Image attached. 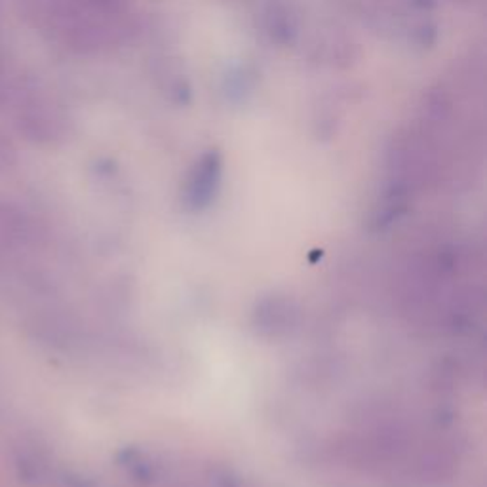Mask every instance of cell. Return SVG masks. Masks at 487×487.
I'll use <instances>...</instances> for the list:
<instances>
[{
    "mask_svg": "<svg viewBox=\"0 0 487 487\" xmlns=\"http://www.w3.org/2000/svg\"><path fill=\"white\" fill-rule=\"evenodd\" d=\"M390 187L408 194L444 181V159L419 126L396 131L387 149Z\"/></svg>",
    "mask_w": 487,
    "mask_h": 487,
    "instance_id": "6da1fadb",
    "label": "cell"
},
{
    "mask_svg": "<svg viewBox=\"0 0 487 487\" xmlns=\"http://www.w3.org/2000/svg\"><path fill=\"white\" fill-rule=\"evenodd\" d=\"M21 136L38 145H54L67 134V117L44 88L24 75L6 109Z\"/></svg>",
    "mask_w": 487,
    "mask_h": 487,
    "instance_id": "7a4b0ae2",
    "label": "cell"
},
{
    "mask_svg": "<svg viewBox=\"0 0 487 487\" xmlns=\"http://www.w3.org/2000/svg\"><path fill=\"white\" fill-rule=\"evenodd\" d=\"M223 181V157L217 149L206 150L189 170L181 189V206L189 213L208 210L219 194Z\"/></svg>",
    "mask_w": 487,
    "mask_h": 487,
    "instance_id": "3957f363",
    "label": "cell"
},
{
    "mask_svg": "<svg viewBox=\"0 0 487 487\" xmlns=\"http://www.w3.org/2000/svg\"><path fill=\"white\" fill-rule=\"evenodd\" d=\"M301 324L299 303L285 294H269L257 299L252 311L255 334L264 339L290 337Z\"/></svg>",
    "mask_w": 487,
    "mask_h": 487,
    "instance_id": "277c9868",
    "label": "cell"
},
{
    "mask_svg": "<svg viewBox=\"0 0 487 487\" xmlns=\"http://www.w3.org/2000/svg\"><path fill=\"white\" fill-rule=\"evenodd\" d=\"M36 238L33 219L14 204L0 201V257L24 250Z\"/></svg>",
    "mask_w": 487,
    "mask_h": 487,
    "instance_id": "5b68a950",
    "label": "cell"
},
{
    "mask_svg": "<svg viewBox=\"0 0 487 487\" xmlns=\"http://www.w3.org/2000/svg\"><path fill=\"white\" fill-rule=\"evenodd\" d=\"M263 29L276 47H292L299 35V17L290 0H269L264 5Z\"/></svg>",
    "mask_w": 487,
    "mask_h": 487,
    "instance_id": "8992f818",
    "label": "cell"
},
{
    "mask_svg": "<svg viewBox=\"0 0 487 487\" xmlns=\"http://www.w3.org/2000/svg\"><path fill=\"white\" fill-rule=\"evenodd\" d=\"M175 483L180 487H242L234 472L225 467L208 462L192 464L185 471H177Z\"/></svg>",
    "mask_w": 487,
    "mask_h": 487,
    "instance_id": "52a82bcc",
    "label": "cell"
},
{
    "mask_svg": "<svg viewBox=\"0 0 487 487\" xmlns=\"http://www.w3.org/2000/svg\"><path fill=\"white\" fill-rule=\"evenodd\" d=\"M94 3H99V5H120L119 0H94Z\"/></svg>",
    "mask_w": 487,
    "mask_h": 487,
    "instance_id": "ba28073f",
    "label": "cell"
}]
</instances>
